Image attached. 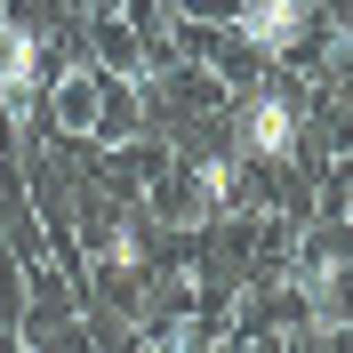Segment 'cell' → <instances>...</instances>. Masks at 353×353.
Wrapping results in <instances>:
<instances>
[{
    "label": "cell",
    "instance_id": "obj_3",
    "mask_svg": "<svg viewBox=\"0 0 353 353\" xmlns=\"http://www.w3.org/2000/svg\"><path fill=\"white\" fill-rule=\"evenodd\" d=\"M313 32V0H233V41L257 57H289Z\"/></svg>",
    "mask_w": 353,
    "mask_h": 353
},
{
    "label": "cell",
    "instance_id": "obj_5",
    "mask_svg": "<svg viewBox=\"0 0 353 353\" xmlns=\"http://www.w3.org/2000/svg\"><path fill=\"white\" fill-rule=\"evenodd\" d=\"M345 217H353V201H345Z\"/></svg>",
    "mask_w": 353,
    "mask_h": 353
},
{
    "label": "cell",
    "instance_id": "obj_2",
    "mask_svg": "<svg viewBox=\"0 0 353 353\" xmlns=\"http://www.w3.org/2000/svg\"><path fill=\"white\" fill-rule=\"evenodd\" d=\"M41 32H32V24L24 17H0V112H8V121H32V105H41Z\"/></svg>",
    "mask_w": 353,
    "mask_h": 353
},
{
    "label": "cell",
    "instance_id": "obj_1",
    "mask_svg": "<svg viewBox=\"0 0 353 353\" xmlns=\"http://www.w3.org/2000/svg\"><path fill=\"white\" fill-rule=\"evenodd\" d=\"M297 145H305V112H297V97H281V88L241 97V112H233V153H241L249 169H289Z\"/></svg>",
    "mask_w": 353,
    "mask_h": 353
},
{
    "label": "cell",
    "instance_id": "obj_4",
    "mask_svg": "<svg viewBox=\"0 0 353 353\" xmlns=\"http://www.w3.org/2000/svg\"><path fill=\"white\" fill-rule=\"evenodd\" d=\"M241 169H249L241 153H209V161H201V169H193V217H201V209H209V217H217V209H233Z\"/></svg>",
    "mask_w": 353,
    "mask_h": 353
}]
</instances>
